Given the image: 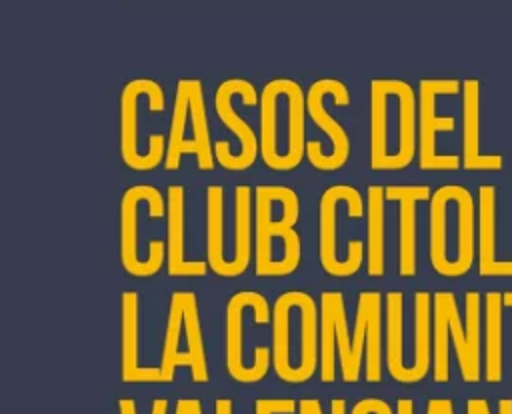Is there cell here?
I'll return each mask as SVG.
<instances>
[{
	"label": "cell",
	"instance_id": "obj_1",
	"mask_svg": "<svg viewBox=\"0 0 512 414\" xmlns=\"http://www.w3.org/2000/svg\"><path fill=\"white\" fill-rule=\"evenodd\" d=\"M418 148V96L400 78L370 80V166L406 168Z\"/></svg>",
	"mask_w": 512,
	"mask_h": 414
},
{
	"label": "cell",
	"instance_id": "obj_2",
	"mask_svg": "<svg viewBox=\"0 0 512 414\" xmlns=\"http://www.w3.org/2000/svg\"><path fill=\"white\" fill-rule=\"evenodd\" d=\"M320 364V308L304 290H286L272 304V368L290 384L306 382Z\"/></svg>",
	"mask_w": 512,
	"mask_h": 414
},
{
	"label": "cell",
	"instance_id": "obj_3",
	"mask_svg": "<svg viewBox=\"0 0 512 414\" xmlns=\"http://www.w3.org/2000/svg\"><path fill=\"white\" fill-rule=\"evenodd\" d=\"M428 256L442 276H462L476 258V202L460 184L432 190L428 208Z\"/></svg>",
	"mask_w": 512,
	"mask_h": 414
},
{
	"label": "cell",
	"instance_id": "obj_4",
	"mask_svg": "<svg viewBox=\"0 0 512 414\" xmlns=\"http://www.w3.org/2000/svg\"><path fill=\"white\" fill-rule=\"evenodd\" d=\"M272 306L258 290L234 292L224 310L226 368L242 384L258 382L272 362Z\"/></svg>",
	"mask_w": 512,
	"mask_h": 414
},
{
	"label": "cell",
	"instance_id": "obj_5",
	"mask_svg": "<svg viewBox=\"0 0 512 414\" xmlns=\"http://www.w3.org/2000/svg\"><path fill=\"white\" fill-rule=\"evenodd\" d=\"M254 272L258 276H286L300 264L302 242L294 224L300 216L298 194L284 184L254 188Z\"/></svg>",
	"mask_w": 512,
	"mask_h": 414
},
{
	"label": "cell",
	"instance_id": "obj_6",
	"mask_svg": "<svg viewBox=\"0 0 512 414\" xmlns=\"http://www.w3.org/2000/svg\"><path fill=\"white\" fill-rule=\"evenodd\" d=\"M260 158L290 170L306 154V92L292 78H272L260 90Z\"/></svg>",
	"mask_w": 512,
	"mask_h": 414
},
{
	"label": "cell",
	"instance_id": "obj_7",
	"mask_svg": "<svg viewBox=\"0 0 512 414\" xmlns=\"http://www.w3.org/2000/svg\"><path fill=\"white\" fill-rule=\"evenodd\" d=\"M166 194L152 184L128 186L120 198V262L132 276H152L166 262Z\"/></svg>",
	"mask_w": 512,
	"mask_h": 414
},
{
	"label": "cell",
	"instance_id": "obj_8",
	"mask_svg": "<svg viewBox=\"0 0 512 414\" xmlns=\"http://www.w3.org/2000/svg\"><path fill=\"white\" fill-rule=\"evenodd\" d=\"M152 78L128 80L120 94V154L126 166L150 170L164 162L168 134L162 132L166 110H154L144 120V106Z\"/></svg>",
	"mask_w": 512,
	"mask_h": 414
},
{
	"label": "cell",
	"instance_id": "obj_9",
	"mask_svg": "<svg viewBox=\"0 0 512 414\" xmlns=\"http://www.w3.org/2000/svg\"><path fill=\"white\" fill-rule=\"evenodd\" d=\"M192 152L202 170H212L216 164L214 144L210 140L206 104L202 82L196 78H182L176 82L172 114L168 120V144L164 166L176 170L182 154Z\"/></svg>",
	"mask_w": 512,
	"mask_h": 414
},
{
	"label": "cell",
	"instance_id": "obj_10",
	"mask_svg": "<svg viewBox=\"0 0 512 414\" xmlns=\"http://www.w3.org/2000/svg\"><path fill=\"white\" fill-rule=\"evenodd\" d=\"M178 366H188L194 382H206L210 376L194 290H174L170 294L160 356L162 382H172Z\"/></svg>",
	"mask_w": 512,
	"mask_h": 414
},
{
	"label": "cell",
	"instance_id": "obj_11",
	"mask_svg": "<svg viewBox=\"0 0 512 414\" xmlns=\"http://www.w3.org/2000/svg\"><path fill=\"white\" fill-rule=\"evenodd\" d=\"M462 92L456 78H424L418 84V164L422 170H456L462 164L458 154H440L436 148L438 132H452L454 116H438V96Z\"/></svg>",
	"mask_w": 512,
	"mask_h": 414
},
{
	"label": "cell",
	"instance_id": "obj_12",
	"mask_svg": "<svg viewBox=\"0 0 512 414\" xmlns=\"http://www.w3.org/2000/svg\"><path fill=\"white\" fill-rule=\"evenodd\" d=\"M364 200L360 190L350 184H332L320 194L318 202V258L330 276H352L346 256L348 246L342 238V220L350 208Z\"/></svg>",
	"mask_w": 512,
	"mask_h": 414
},
{
	"label": "cell",
	"instance_id": "obj_13",
	"mask_svg": "<svg viewBox=\"0 0 512 414\" xmlns=\"http://www.w3.org/2000/svg\"><path fill=\"white\" fill-rule=\"evenodd\" d=\"M326 96H332L338 104L350 102V92L346 84L338 78H318L314 80L306 90V112L312 118V122L326 132L330 140V148L324 150L320 156H316L310 164L320 170H336L346 164L350 154V138L340 120H336L326 110Z\"/></svg>",
	"mask_w": 512,
	"mask_h": 414
},
{
	"label": "cell",
	"instance_id": "obj_14",
	"mask_svg": "<svg viewBox=\"0 0 512 414\" xmlns=\"http://www.w3.org/2000/svg\"><path fill=\"white\" fill-rule=\"evenodd\" d=\"M254 88L256 86L250 80L228 78L218 84L216 94H214V110H216L220 122L234 134V140L238 144L234 170H244V168L252 166L256 156L260 154V138L256 136V130L234 108V98L242 96Z\"/></svg>",
	"mask_w": 512,
	"mask_h": 414
},
{
	"label": "cell",
	"instance_id": "obj_15",
	"mask_svg": "<svg viewBox=\"0 0 512 414\" xmlns=\"http://www.w3.org/2000/svg\"><path fill=\"white\" fill-rule=\"evenodd\" d=\"M386 198L398 202V272L400 276H414L416 258V222L418 202L430 200L432 190L426 184H390Z\"/></svg>",
	"mask_w": 512,
	"mask_h": 414
},
{
	"label": "cell",
	"instance_id": "obj_16",
	"mask_svg": "<svg viewBox=\"0 0 512 414\" xmlns=\"http://www.w3.org/2000/svg\"><path fill=\"white\" fill-rule=\"evenodd\" d=\"M184 186L166 188V270L170 276H204L208 260L188 258L184 246Z\"/></svg>",
	"mask_w": 512,
	"mask_h": 414
},
{
	"label": "cell",
	"instance_id": "obj_17",
	"mask_svg": "<svg viewBox=\"0 0 512 414\" xmlns=\"http://www.w3.org/2000/svg\"><path fill=\"white\" fill-rule=\"evenodd\" d=\"M476 258L480 276H512V260L496 250V186L482 184L476 202Z\"/></svg>",
	"mask_w": 512,
	"mask_h": 414
},
{
	"label": "cell",
	"instance_id": "obj_18",
	"mask_svg": "<svg viewBox=\"0 0 512 414\" xmlns=\"http://www.w3.org/2000/svg\"><path fill=\"white\" fill-rule=\"evenodd\" d=\"M500 154L480 152V82L468 78L462 82V166L466 170H500Z\"/></svg>",
	"mask_w": 512,
	"mask_h": 414
},
{
	"label": "cell",
	"instance_id": "obj_19",
	"mask_svg": "<svg viewBox=\"0 0 512 414\" xmlns=\"http://www.w3.org/2000/svg\"><path fill=\"white\" fill-rule=\"evenodd\" d=\"M138 292H122V380L124 382H162L160 366H142L138 348Z\"/></svg>",
	"mask_w": 512,
	"mask_h": 414
},
{
	"label": "cell",
	"instance_id": "obj_20",
	"mask_svg": "<svg viewBox=\"0 0 512 414\" xmlns=\"http://www.w3.org/2000/svg\"><path fill=\"white\" fill-rule=\"evenodd\" d=\"M226 196L224 186H206V260L214 274L228 276L226 256Z\"/></svg>",
	"mask_w": 512,
	"mask_h": 414
},
{
	"label": "cell",
	"instance_id": "obj_21",
	"mask_svg": "<svg viewBox=\"0 0 512 414\" xmlns=\"http://www.w3.org/2000/svg\"><path fill=\"white\" fill-rule=\"evenodd\" d=\"M254 188L238 184L234 188V246L228 258V278L246 272L252 258V224H254Z\"/></svg>",
	"mask_w": 512,
	"mask_h": 414
},
{
	"label": "cell",
	"instance_id": "obj_22",
	"mask_svg": "<svg viewBox=\"0 0 512 414\" xmlns=\"http://www.w3.org/2000/svg\"><path fill=\"white\" fill-rule=\"evenodd\" d=\"M412 332V362L408 364L406 384L422 380L432 364V294L428 290L414 292Z\"/></svg>",
	"mask_w": 512,
	"mask_h": 414
},
{
	"label": "cell",
	"instance_id": "obj_23",
	"mask_svg": "<svg viewBox=\"0 0 512 414\" xmlns=\"http://www.w3.org/2000/svg\"><path fill=\"white\" fill-rule=\"evenodd\" d=\"M386 188L380 184L368 186L366 200V272L382 276L386 268Z\"/></svg>",
	"mask_w": 512,
	"mask_h": 414
},
{
	"label": "cell",
	"instance_id": "obj_24",
	"mask_svg": "<svg viewBox=\"0 0 512 414\" xmlns=\"http://www.w3.org/2000/svg\"><path fill=\"white\" fill-rule=\"evenodd\" d=\"M386 308V368L390 376L406 384L408 364L404 362V294L388 290L384 296Z\"/></svg>",
	"mask_w": 512,
	"mask_h": 414
},
{
	"label": "cell",
	"instance_id": "obj_25",
	"mask_svg": "<svg viewBox=\"0 0 512 414\" xmlns=\"http://www.w3.org/2000/svg\"><path fill=\"white\" fill-rule=\"evenodd\" d=\"M342 300L340 290L320 294V380L324 384L336 380V312Z\"/></svg>",
	"mask_w": 512,
	"mask_h": 414
},
{
	"label": "cell",
	"instance_id": "obj_26",
	"mask_svg": "<svg viewBox=\"0 0 512 414\" xmlns=\"http://www.w3.org/2000/svg\"><path fill=\"white\" fill-rule=\"evenodd\" d=\"M484 338H486V380L500 382L502 380V292L490 290L484 296Z\"/></svg>",
	"mask_w": 512,
	"mask_h": 414
},
{
	"label": "cell",
	"instance_id": "obj_27",
	"mask_svg": "<svg viewBox=\"0 0 512 414\" xmlns=\"http://www.w3.org/2000/svg\"><path fill=\"white\" fill-rule=\"evenodd\" d=\"M448 326V290H436L432 294V370L436 382H446L450 378V342Z\"/></svg>",
	"mask_w": 512,
	"mask_h": 414
},
{
	"label": "cell",
	"instance_id": "obj_28",
	"mask_svg": "<svg viewBox=\"0 0 512 414\" xmlns=\"http://www.w3.org/2000/svg\"><path fill=\"white\" fill-rule=\"evenodd\" d=\"M480 292L468 290L464 294V332H466V354L458 362L460 374L466 382L480 380Z\"/></svg>",
	"mask_w": 512,
	"mask_h": 414
},
{
	"label": "cell",
	"instance_id": "obj_29",
	"mask_svg": "<svg viewBox=\"0 0 512 414\" xmlns=\"http://www.w3.org/2000/svg\"><path fill=\"white\" fill-rule=\"evenodd\" d=\"M366 358V380L378 382L382 376V294L372 290L370 298V320L364 346Z\"/></svg>",
	"mask_w": 512,
	"mask_h": 414
},
{
	"label": "cell",
	"instance_id": "obj_30",
	"mask_svg": "<svg viewBox=\"0 0 512 414\" xmlns=\"http://www.w3.org/2000/svg\"><path fill=\"white\" fill-rule=\"evenodd\" d=\"M296 402L292 398H260L256 400L254 414H292Z\"/></svg>",
	"mask_w": 512,
	"mask_h": 414
},
{
	"label": "cell",
	"instance_id": "obj_31",
	"mask_svg": "<svg viewBox=\"0 0 512 414\" xmlns=\"http://www.w3.org/2000/svg\"><path fill=\"white\" fill-rule=\"evenodd\" d=\"M350 414H392V408L386 400L362 398L352 406Z\"/></svg>",
	"mask_w": 512,
	"mask_h": 414
},
{
	"label": "cell",
	"instance_id": "obj_32",
	"mask_svg": "<svg viewBox=\"0 0 512 414\" xmlns=\"http://www.w3.org/2000/svg\"><path fill=\"white\" fill-rule=\"evenodd\" d=\"M396 414H414V402L410 398H400L396 404Z\"/></svg>",
	"mask_w": 512,
	"mask_h": 414
},
{
	"label": "cell",
	"instance_id": "obj_33",
	"mask_svg": "<svg viewBox=\"0 0 512 414\" xmlns=\"http://www.w3.org/2000/svg\"><path fill=\"white\" fill-rule=\"evenodd\" d=\"M118 408H120V414H136V404L132 398H120Z\"/></svg>",
	"mask_w": 512,
	"mask_h": 414
},
{
	"label": "cell",
	"instance_id": "obj_34",
	"mask_svg": "<svg viewBox=\"0 0 512 414\" xmlns=\"http://www.w3.org/2000/svg\"><path fill=\"white\" fill-rule=\"evenodd\" d=\"M192 404H194V398H180L176 402V412L174 414H190L192 412Z\"/></svg>",
	"mask_w": 512,
	"mask_h": 414
},
{
	"label": "cell",
	"instance_id": "obj_35",
	"mask_svg": "<svg viewBox=\"0 0 512 414\" xmlns=\"http://www.w3.org/2000/svg\"><path fill=\"white\" fill-rule=\"evenodd\" d=\"M216 414H232V402L228 398H218L214 404Z\"/></svg>",
	"mask_w": 512,
	"mask_h": 414
},
{
	"label": "cell",
	"instance_id": "obj_36",
	"mask_svg": "<svg viewBox=\"0 0 512 414\" xmlns=\"http://www.w3.org/2000/svg\"><path fill=\"white\" fill-rule=\"evenodd\" d=\"M330 414H346V402L342 398H334L330 402Z\"/></svg>",
	"mask_w": 512,
	"mask_h": 414
},
{
	"label": "cell",
	"instance_id": "obj_37",
	"mask_svg": "<svg viewBox=\"0 0 512 414\" xmlns=\"http://www.w3.org/2000/svg\"><path fill=\"white\" fill-rule=\"evenodd\" d=\"M168 410V400L166 398H156L152 402V414H166Z\"/></svg>",
	"mask_w": 512,
	"mask_h": 414
},
{
	"label": "cell",
	"instance_id": "obj_38",
	"mask_svg": "<svg viewBox=\"0 0 512 414\" xmlns=\"http://www.w3.org/2000/svg\"><path fill=\"white\" fill-rule=\"evenodd\" d=\"M498 414H512V400L510 398H502L498 402Z\"/></svg>",
	"mask_w": 512,
	"mask_h": 414
},
{
	"label": "cell",
	"instance_id": "obj_39",
	"mask_svg": "<svg viewBox=\"0 0 512 414\" xmlns=\"http://www.w3.org/2000/svg\"><path fill=\"white\" fill-rule=\"evenodd\" d=\"M306 402H308L310 414H322V406H320V402L316 398H306Z\"/></svg>",
	"mask_w": 512,
	"mask_h": 414
},
{
	"label": "cell",
	"instance_id": "obj_40",
	"mask_svg": "<svg viewBox=\"0 0 512 414\" xmlns=\"http://www.w3.org/2000/svg\"><path fill=\"white\" fill-rule=\"evenodd\" d=\"M426 414H440V398H432L426 406Z\"/></svg>",
	"mask_w": 512,
	"mask_h": 414
},
{
	"label": "cell",
	"instance_id": "obj_41",
	"mask_svg": "<svg viewBox=\"0 0 512 414\" xmlns=\"http://www.w3.org/2000/svg\"><path fill=\"white\" fill-rule=\"evenodd\" d=\"M440 414H454V406L448 398H440Z\"/></svg>",
	"mask_w": 512,
	"mask_h": 414
},
{
	"label": "cell",
	"instance_id": "obj_42",
	"mask_svg": "<svg viewBox=\"0 0 512 414\" xmlns=\"http://www.w3.org/2000/svg\"><path fill=\"white\" fill-rule=\"evenodd\" d=\"M474 402H476V410H478V414H490V408H488V402H486V400H482V398H474Z\"/></svg>",
	"mask_w": 512,
	"mask_h": 414
},
{
	"label": "cell",
	"instance_id": "obj_43",
	"mask_svg": "<svg viewBox=\"0 0 512 414\" xmlns=\"http://www.w3.org/2000/svg\"><path fill=\"white\" fill-rule=\"evenodd\" d=\"M466 414H478V410H476V402H474V398H470V400H468V404H466Z\"/></svg>",
	"mask_w": 512,
	"mask_h": 414
},
{
	"label": "cell",
	"instance_id": "obj_44",
	"mask_svg": "<svg viewBox=\"0 0 512 414\" xmlns=\"http://www.w3.org/2000/svg\"><path fill=\"white\" fill-rule=\"evenodd\" d=\"M298 414H310V410H308V402H306V398H304V400H300V402H298Z\"/></svg>",
	"mask_w": 512,
	"mask_h": 414
},
{
	"label": "cell",
	"instance_id": "obj_45",
	"mask_svg": "<svg viewBox=\"0 0 512 414\" xmlns=\"http://www.w3.org/2000/svg\"><path fill=\"white\" fill-rule=\"evenodd\" d=\"M502 300H504V306H512V290L504 292V294H502Z\"/></svg>",
	"mask_w": 512,
	"mask_h": 414
}]
</instances>
